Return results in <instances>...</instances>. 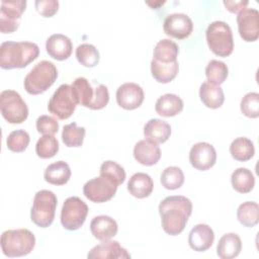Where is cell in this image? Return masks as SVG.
<instances>
[{"label":"cell","instance_id":"6da1fadb","mask_svg":"<svg viewBox=\"0 0 259 259\" xmlns=\"http://www.w3.org/2000/svg\"><path fill=\"white\" fill-rule=\"evenodd\" d=\"M162 228L170 236L179 235L185 228L192 212V202L183 195L165 197L159 203Z\"/></svg>","mask_w":259,"mask_h":259},{"label":"cell","instance_id":"7a4b0ae2","mask_svg":"<svg viewBox=\"0 0 259 259\" xmlns=\"http://www.w3.org/2000/svg\"><path fill=\"white\" fill-rule=\"evenodd\" d=\"M39 48L31 41H4L0 46V66L2 69H21L34 61Z\"/></svg>","mask_w":259,"mask_h":259},{"label":"cell","instance_id":"3957f363","mask_svg":"<svg viewBox=\"0 0 259 259\" xmlns=\"http://www.w3.org/2000/svg\"><path fill=\"white\" fill-rule=\"evenodd\" d=\"M2 253L7 257H21L29 254L35 246V237L27 229L7 230L1 235Z\"/></svg>","mask_w":259,"mask_h":259},{"label":"cell","instance_id":"277c9868","mask_svg":"<svg viewBox=\"0 0 259 259\" xmlns=\"http://www.w3.org/2000/svg\"><path fill=\"white\" fill-rule=\"evenodd\" d=\"M56 66L47 60L37 63L24 78V89L31 95L41 94L47 91L57 80Z\"/></svg>","mask_w":259,"mask_h":259},{"label":"cell","instance_id":"5b68a950","mask_svg":"<svg viewBox=\"0 0 259 259\" xmlns=\"http://www.w3.org/2000/svg\"><path fill=\"white\" fill-rule=\"evenodd\" d=\"M205 37L208 48L214 55L226 58L233 53V32L227 22L215 20L208 24L205 31Z\"/></svg>","mask_w":259,"mask_h":259},{"label":"cell","instance_id":"8992f818","mask_svg":"<svg viewBox=\"0 0 259 259\" xmlns=\"http://www.w3.org/2000/svg\"><path fill=\"white\" fill-rule=\"evenodd\" d=\"M58 199L56 194L47 189L35 193L30 210V219L39 228L50 227L55 219Z\"/></svg>","mask_w":259,"mask_h":259},{"label":"cell","instance_id":"52a82bcc","mask_svg":"<svg viewBox=\"0 0 259 259\" xmlns=\"http://www.w3.org/2000/svg\"><path fill=\"white\" fill-rule=\"evenodd\" d=\"M0 110L6 121L12 124L22 123L28 116V107L20 94L14 90L0 93Z\"/></svg>","mask_w":259,"mask_h":259},{"label":"cell","instance_id":"ba28073f","mask_svg":"<svg viewBox=\"0 0 259 259\" xmlns=\"http://www.w3.org/2000/svg\"><path fill=\"white\" fill-rule=\"evenodd\" d=\"M118 187V183L110 176L100 173L98 177H95L87 181L83 186V193L86 198L92 202L102 203L110 200Z\"/></svg>","mask_w":259,"mask_h":259},{"label":"cell","instance_id":"9c48e42d","mask_svg":"<svg viewBox=\"0 0 259 259\" xmlns=\"http://www.w3.org/2000/svg\"><path fill=\"white\" fill-rule=\"evenodd\" d=\"M87 204L77 196L68 197L61 209V224L69 231L80 229L88 214Z\"/></svg>","mask_w":259,"mask_h":259},{"label":"cell","instance_id":"30bf717a","mask_svg":"<svg viewBox=\"0 0 259 259\" xmlns=\"http://www.w3.org/2000/svg\"><path fill=\"white\" fill-rule=\"evenodd\" d=\"M77 104L71 85L62 84L51 97L48 109L59 119H67L74 113Z\"/></svg>","mask_w":259,"mask_h":259},{"label":"cell","instance_id":"8fae6325","mask_svg":"<svg viewBox=\"0 0 259 259\" xmlns=\"http://www.w3.org/2000/svg\"><path fill=\"white\" fill-rule=\"evenodd\" d=\"M26 7L25 0H2L0 8V31L11 33L19 24L22 13Z\"/></svg>","mask_w":259,"mask_h":259},{"label":"cell","instance_id":"7c38bea8","mask_svg":"<svg viewBox=\"0 0 259 259\" xmlns=\"http://www.w3.org/2000/svg\"><path fill=\"white\" fill-rule=\"evenodd\" d=\"M237 24L243 40L251 42L259 37V12L254 8H245L238 13Z\"/></svg>","mask_w":259,"mask_h":259},{"label":"cell","instance_id":"4fadbf2b","mask_svg":"<svg viewBox=\"0 0 259 259\" xmlns=\"http://www.w3.org/2000/svg\"><path fill=\"white\" fill-rule=\"evenodd\" d=\"M189 162L197 170H208L217 162V152L213 146L206 142L194 144L189 152Z\"/></svg>","mask_w":259,"mask_h":259},{"label":"cell","instance_id":"5bb4252c","mask_svg":"<svg viewBox=\"0 0 259 259\" xmlns=\"http://www.w3.org/2000/svg\"><path fill=\"white\" fill-rule=\"evenodd\" d=\"M164 32L177 39L188 37L193 30L191 18L184 13H172L167 15L163 24Z\"/></svg>","mask_w":259,"mask_h":259},{"label":"cell","instance_id":"9a60e30c","mask_svg":"<svg viewBox=\"0 0 259 259\" xmlns=\"http://www.w3.org/2000/svg\"><path fill=\"white\" fill-rule=\"evenodd\" d=\"M117 104L126 110H133L140 107L144 101V90L142 87L133 82L121 84L116 90Z\"/></svg>","mask_w":259,"mask_h":259},{"label":"cell","instance_id":"2e32d148","mask_svg":"<svg viewBox=\"0 0 259 259\" xmlns=\"http://www.w3.org/2000/svg\"><path fill=\"white\" fill-rule=\"evenodd\" d=\"M88 259H128L130 253L117 241H102L87 254Z\"/></svg>","mask_w":259,"mask_h":259},{"label":"cell","instance_id":"e0dca14e","mask_svg":"<svg viewBox=\"0 0 259 259\" xmlns=\"http://www.w3.org/2000/svg\"><path fill=\"white\" fill-rule=\"evenodd\" d=\"M214 241V233L206 224L194 226L188 235V244L190 248L197 252H204L209 249Z\"/></svg>","mask_w":259,"mask_h":259},{"label":"cell","instance_id":"ac0fdd59","mask_svg":"<svg viewBox=\"0 0 259 259\" xmlns=\"http://www.w3.org/2000/svg\"><path fill=\"white\" fill-rule=\"evenodd\" d=\"M135 159L144 166H153L161 158V150L157 143L150 140H141L134 147Z\"/></svg>","mask_w":259,"mask_h":259},{"label":"cell","instance_id":"d6986e66","mask_svg":"<svg viewBox=\"0 0 259 259\" xmlns=\"http://www.w3.org/2000/svg\"><path fill=\"white\" fill-rule=\"evenodd\" d=\"M46 50L50 57L58 61L67 60L73 50L71 39L62 33L52 34L46 41Z\"/></svg>","mask_w":259,"mask_h":259},{"label":"cell","instance_id":"ffe728a7","mask_svg":"<svg viewBox=\"0 0 259 259\" xmlns=\"http://www.w3.org/2000/svg\"><path fill=\"white\" fill-rule=\"evenodd\" d=\"M117 223L109 215L101 214L92 219L90 231L93 237L99 241H107L117 233Z\"/></svg>","mask_w":259,"mask_h":259},{"label":"cell","instance_id":"44dd1931","mask_svg":"<svg viewBox=\"0 0 259 259\" xmlns=\"http://www.w3.org/2000/svg\"><path fill=\"white\" fill-rule=\"evenodd\" d=\"M154 188V182L151 176L144 172L135 173L127 182L128 192L137 198L148 197Z\"/></svg>","mask_w":259,"mask_h":259},{"label":"cell","instance_id":"7402d4cb","mask_svg":"<svg viewBox=\"0 0 259 259\" xmlns=\"http://www.w3.org/2000/svg\"><path fill=\"white\" fill-rule=\"evenodd\" d=\"M171 135V126L165 120L151 118L144 126V136L147 140L157 144L165 143Z\"/></svg>","mask_w":259,"mask_h":259},{"label":"cell","instance_id":"603a6c76","mask_svg":"<svg viewBox=\"0 0 259 259\" xmlns=\"http://www.w3.org/2000/svg\"><path fill=\"white\" fill-rule=\"evenodd\" d=\"M183 109L182 99L172 93H166L160 96L155 104L156 112L164 117H172L180 113Z\"/></svg>","mask_w":259,"mask_h":259},{"label":"cell","instance_id":"cb8c5ba5","mask_svg":"<svg viewBox=\"0 0 259 259\" xmlns=\"http://www.w3.org/2000/svg\"><path fill=\"white\" fill-rule=\"evenodd\" d=\"M242 250V241L235 233H228L221 237L217 246V254L221 259L237 257Z\"/></svg>","mask_w":259,"mask_h":259},{"label":"cell","instance_id":"d4e9b609","mask_svg":"<svg viewBox=\"0 0 259 259\" xmlns=\"http://www.w3.org/2000/svg\"><path fill=\"white\" fill-rule=\"evenodd\" d=\"M199 97L202 103L211 109L219 108L225 101V94L221 86L203 82L199 87Z\"/></svg>","mask_w":259,"mask_h":259},{"label":"cell","instance_id":"484cf974","mask_svg":"<svg viewBox=\"0 0 259 259\" xmlns=\"http://www.w3.org/2000/svg\"><path fill=\"white\" fill-rule=\"evenodd\" d=\"M71 177V169L65 161H57L50 164L44 173L45 180L53 185H64Z\"/></svg>","mask_w":259,"mask_h":259},{"label":"cell","instance_id":"4316f807","mask_svg":"<svg viewBox=\"0 0 259 259\" xmlns=\"http://www.w3.org/2000/svg\"><path fill=\"white\" fill-rule=\"evenodd\" d=\"M178 52V46L173 40L163 38L159 40L155 46L153 60L164 64L174 63L177 62Z\"/></svg>","mask_w":259,"mask_h":259},{"label":"cell","instance_id":"83f0119b","mask_svg":"<svg viewBox=\"0 0 259 259\" xmlns=\"http://www.w3.org/2000/svg\"><path fill=\"white\" fill-rule=\"evenodd\" d=\"M71 87L77 103L89 108L94 97V89L89 81L84 77H78L73 81Z\"/></svg>","mask_w":259,"mask_h":259},{"label":"cell","instance_id":"f1b7e54d","mask_svg":"<svg viewBox=\"0 0 259 259\" xmlns=\"http://www.w3.org/2000/svg\"><path fill=\"white\" fill-rule=\"evenodd\" d=\"M179 65L178 62L164 64L157 62L155 60L151 61V73L154 79L159 83H169L171 82L178 73Z\"/></svg>","mask_w":259,"mask_h":259},{"label":"cell","instance_id":"f546056e","mask_svg":"<svg viewBox=\"0 0 259 259\" xmlns=\"http://www.w3.org/2000/svg\"><path fill=\"white\" fill-rule=\"evenodd\" d=\"M230 153L235 160L240 162H246L253 158L255 154L254 144L248 138L239 137L231 143Z\"/></svg>","mask_w":259,"mask_h":259},{"label":"cell","instance_id":"4dcf8cb0","mask_svg":"<svg viewBox=\"0 0 259 259\" xmlns=\"http://www.w3.org/2000/svg\"><path fill=\"white\" fill-rule=\"evenodd\" d=\"M231 183L233 188L239 193L250 192L255 185V178L253 173L247 168H237L231 176Z\"/></svg>","mask_w":259,"mask_h":259},{"label":"cell","instance_id":"1f68e13d","mask_svg":"<svg viewBox=\"0 0 259 259\" xmlns=\"http://www.w3.org/2000/svg\"><path fill=\"white\" fill-rule=\"evenodd\" d=\"M237 218L241 225L247 228L255 227L259 222V205L255 201H246L239 205Z\"/></svg>","mask_w":259,"mask_h":259},{"label":"cell","instance_id":"d6a6232c","mask_svg":"<svg viewBox=\"0 0 259 259\" xmlns=\"http://www.w3.org/2000/svg\"><path fill=\"white\" fill-rule=\"evenodd\" d=\"M85 127L78 126L76 122H71L63 127L62 141L67 147L78 148L83 145L85 138Z\"/></svg>","mask_w":259,"mask_h":259},{"label":"cell","instance_id":"836d02e7","mask_svg":"<svg viewBox=\"0 0 259 259\" xmlns=\"http://www.w3.org/2000/svg\"><path fill=\"white\" fill-rule=\"evenodd\" d=\"M228 66L219 60L209 61L205 67V76L207 78V82L214 85L220 86L222 83H224L228 77Z\"/></svg>","mask_w":259,"mask_h":259},{"label":"cell","instance_id":"e575fe53","mask_svg":"<svg viewBox=\"0 0 259 259\" xmlns=\"http://www.w3.org/2000/svg\"><path fill=\"white\" fill-rule=\"evenodd\" d=\"M160 181L162 186L169 190H175L182 186L184 182V173L177 166H170L163 170Z\"/></svg>","mask_w":259,"mask_h":259},{"label":"cell","instance_id":"d590c367","mask_svg":"<svg viewBox=\"0 0 259 259\" xmlns=\"http://www.w3.org/2000/svg\"><path fill=\"white\" fill-rule=\"evenodd\" d=\"M76 58L78 62L87 68L95 67L99 63V52L91 44H81L76 49Z\"/></svg>","mask_w":259,"mask_h":259},{"label":"cell","instance_id":"8d00e7d4","mask_svg":"<svg viewBox=\"0 0 259 259\" xmlns=\"http://www.w3.org/2000/svg\"><path fill=\"white\" fill-rule=\"evenodd\" d=\"M59 151V142L54 135H44L35 145V153L41 159L53 158Z\"/></svg>","mask_w":259,"mask_h":259},{"label":"cell","instance_id":"74e56055","mask_svg":"<svg viewBox=\"0 0 259 259\" xmlns=\"http://www.w3.org/2000/svg\"><path fill=\"white\" fill-rule=\"evenodd\" d=\"M30 138L27 132L23 130H16L8 135L6 139V145L10 151L15 153H21L26 150Z\"/></svg>","mask_w":259,"mask_h":259},{"label":"cell","instance_id":"f35d334b","mask_svg":"<svg viewBox=\"0 0 259 259\" xmlns=\"http://www.w3.org/2000/svg\"><path fill=\"white\" fill-rule=\"evenodd\" d=\"M240 108L242 113L250 118L259 116V94L257 92H249L241 100Z\"/></svg>","mask_w":259,"mask_h":259},{"label":"cell","instance_id":"ab89813d","mask_svg":"<svg viewBox=\"0 0 259 259\" xmlns=\"http://www.w3.org/2000/svg\"><path fill=\"white\" fill-rule=\"evenodd\" d=\"M99 172L103 173V174H106V175L110 176L111 178H113L118 183V185L122 184L125 180V171H124V169L114 161L108 160V161L103 162L100 166Z\"/></svg>","mask_w":259,"mask_h":259},{"label":"cell","instance_id":"60d3db41","mask_svg":"<svg viewBox=\"0 0 259 259\" xmlns=\"http://www.w3.org/2000/svg\"><path fill=\"white\" fill-rule=\"evenodd\" d=\"M36 130L42 135H55L59 131L58 120L51 115H40L37 117L35 122Z\"/></svg>","mask_w":259,"mask_h":259},{"label":"cell","instance_id":"b9f144b4","mask_svg":"<svg viewBox=\"0 0 259 259\" xmlns=\"http://www.w3.org/2000/svg\"><path fill=\"white\" fill-rule=\"evenodd\" d=\"M109 101V92L105 85L99 84L96 88H94V97L89 106L90 109L98 110L104 108Z\"/></svg>","mask_w":259,"mask_h":259},{"label":"cell","instance_id":"7bdbcfd3","mask_svg":"<svg viewBox=\"0 0 259 259\" xmlns=\"http://www.w3.org/2000/svg\"><path fill=\"white\" fill-rule=\"evenodd\" d=\"M34 5L36 11L44 17L54 16L59 9V1L57 0H36Z\"/></svg>","mask_w":259,"mask_h":259},{"label":"cell","instance_id":"ee69618b","mask_svg":"<svg viewBox=\"0 0 259 259\" xmlns=\"http://www.w3.org/2000/svg\"><path fill=\"white\" fill-rule=\"evenodd\" d=\"M224 5L226 6V8L233 13H239L241 10L245 9L246 6L248 5V1H229V0H225Z\"/></svg>","mask_w":259,"mask_h":259},{"label":"cell","instance_id":"f6af8a7d","mask_svg":"<svg viewBox=\"0 0 259 259\" xmlns=\"http://www.w3.org/2000/svg\"><path fill=\"white\" fill-rule=\"evenodd\" d=\"M163 3H164V1H163V2H157V3H156V2H154V3H152V2H147L148 5H151V6L154 7L155 9H156V7H157V4H158V5H161V4H163Z\"/></svg>","mask_w":259,"mask_h":259}]
</instances>
